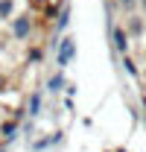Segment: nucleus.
<instances>
[{
    "mask_svg": "<svg viewBox=\"0 0 146 152\" xmlns=\"http://www.w3.org/2000/svg\"><path fill=\"white\" fill-rule=\"evenodd\" d=\"M35 26H38V20L29 12H20V15H15L9 20V38L18 41V44H29L32 35H35Z\"/></svg>",
    "mask_w": 146,
    "mask_h": 152,
    "instance_id": "f257e3e1",
    "label": "nucleus"
},
{
    "mask_svg": "<svg viewBox=\"0 0 146 152\" xmlns=\"http://www.w3.org/2000/svg\"><path fill=\"white\" fill-rule=\"evenodd\" d=\"M73 58H76V38L61 35L58 44H55V64H58V70H64L67 64H73Z\"/></svg>",
    "mask_w": 146,
    "mask_h": 152,
    "instance_id": "f03ea898",
    "label": "nucleus"
},
{
    "mask_svg": "<svg viewBox=\"0 0 146 152\" xmlns=\"http://www.w3.org/2000/svg\"><path fill=\"white\" fill-rule=\"evenodd\" d=\"M61 140H64V132L55 129V132H47V134H41V137H35V140H29V149L32 152H47V149H53V146H58Z\"/></svg>",
    "mask_w": 146,
    "mask_h": 152,
    "instance_id": "7ed1b4c3",
    "label": "nucleus"
},
{
    "mask_svg": "<svg viewBox=\"0 0 146 152\" xmlns=\"http://www.w3.org/2000/svg\"><path fill=\"white\" fill-rule=\"evenodd\" d=\"M123 29H126V35H128V38H140V35L146 32V18L140 15V12H131V15H126Z\"/></svg>",
    "mask_w": 146,
    "mask_h": 152,
    "instance_id": "20e7f679",
    "label": "nucleus"
},
{
    "mask_svg": "<svg viewBox=\"0 0 146 152\" xmlns=\"http://www.w3.org/2000/svg\"><path fill=\"white\" fill-rule=\"evenodd\" d=\"M111 44L120 56H128V35L123 29V23H111Z\"/></svg>",
    "mask_w": 146,
    "mask_h": 152,
    "instance_id": "39448f33",
    "label": "nucleus"
},
{
    "mask_svg": "<svg viewBox=\"0 0 146 152\" xmlns=\"http://www.w3.org/2000/svg\"><path fill=\"white\" fill-rule=\"evenodd\" d=\"M18 134H20V123H15L12 117H6L3 123H0V143H15L18 140Z\"/></svg>",
    "mask_w": 146,
    "mask_h": 152,
    "instance_id": "423d86ee",
    "label": "nucleus"
},
{
    "mask_svg": "<svg viewBox=\"0 0 146 152\" xmlns=\"http://www.w3.org/2000/svg\"><path fill=\"white\" fill-rule=\"evenodd\" d=\"M26 117H32V120H38L41 117V111H44V91H32V94L26 96Z\"/></svg>",
    "mask_w": 146,
    "mask_h": 152,
    "instance_id": "0eeeda50",
    "label": "nucleus"
},
{
    "mask_svg": "<svg viewBox=\"0 0 146 152\" xmlns=\"http://www.w3.org/2000/svg\"><path fill=\"white\" fill-rule=\"evenodd\" d=\"M64 88H67V76H64V70H55V73H50L47 85H44V94L58 96L61 91H64Z\"/></svg>",
    "mask_w": 146,
    "mask_h": 152,
    "instance_id": "6e6552de",
    "label": "nucleus"
},
{
    "mask_svg": "<svg viewBox=\"0 0 146 152\" xmlns=\"http://www.w3.org/2000/svg\"><path fill=\"white\" fill-rule=\"evenodd\" d=\"M67 26H70V6L64 3V6L58 9V15H55V35H64Z\"/></svg>",
    "mask_w": 146,
    "mask_h": 152,
    "instance_id": "1a4fd4ad",
    "label": "nucleus"
},
{
    "mask_svg": "<svg viewBox=\"0 0 146 152\" xmlns=\"http://www.w3.org/2000/svg\"><path fill=\"white\" fill-rule=\"evenodd\" d=\"M26 64H32V67H38L41 61H44V47L41 44H29L26 47V58H23Z\"/></svg>",
    "mask_w": 146,
    "mask_h": 152,
    "instance_id": "9d476101",
    "label": "nucleus"
},
{
    "mask_svg": "<svg viewBox=\"0 0 146 152\" xmlns=\"http://www.w3.org/2000/svg\"><path fill=\"white\" fill-rule=\"evenodd\" d=\"M15 9H18V0H0V20H9L15 18Z\"/></svg>",
    "mask_w": 146,
    "mask_h": 152,
    "instance_id": "9b49d317",
    "label": "nucleus"
},
{
    "mask_svg": "<svg viewBox=\"0 0 146 152\" xmlns=\"http://www.w3.org/2000/svg\"><path fill=\"white\" fill-rule=\"evenodd\" d=\"M117 6L126 12V15H131V12H137V0H117Z\"/></svg>",
    "mask_w": 146,
    "mask_h": 152,
    "instance_id": "f8f14e48",
    "label": "nucleus"
},
{
    "mask_svg": "<svg viewBox=\"0 0 146 152\" xmlns=\"http://www.w3.org/2000/svg\"><path fill=\"white\" fill-rule=\"evenodd\" d=\"M123 67H126L128 76H137V64H134V58H131V56H123Z\"/></svg>",
    "mask_w": 146,
    "mask_h": 152,
    "instance_id": "ddd939ff",
    "label": "nucleus"
},
{
    "mask_svg": "<svg viewBox=\"0 0 146 152\" xmlns=\"http://www.w3.org/2000/svg\"><path fill=\"white\" fill-rule=\"evenodd\" d=\"M12 120H15V123H23V120H26V108H23V105L12 108Z\"/></svg>",
    "mask_w": 146,
    "mask_h": 152,
    "instance_id": "4468645a",
    "label": "nucleus"
},
{
    "mask_svg": "<svg viewBox=\"0 0 146 152\" xmlns=\"http://www.w3.org/2000/svg\"><path fill=\"white\" fill-rule=\"evenodd\" d=\"M9 85H12V82H9V73H6V70H0V94H6V91H9Z\"/></svg>",
    "mask_w": 146,
    "mask_h": 152,
    "instance_id": "2eb2a0df",
    "label": "nucleus"
},
{
    "mask_svg": "<svg viewBox=\"0 0 146 152\" xmlns=\"http://www.w3.org/2000/svg\"><path fill=\"white\" fill-rule=\"evenodd\" d=\"M32 129H35V120H32V117H26V120L20 123V132H23V134H29Z\"/></svg>",
    "mask_w": 146,
    "mask_h": 152,
    "instance_id": "dca6fc26",
    "label": "nucleus"
},
{
    "mask_svg": "<svg viewBox=\"0 0 146 152\" xmlns=\"http://www.w3.org/2000/svg\"><path fill=\"white\" fill-rule=\"evenodd\" d=\"M137 12H140V15L146 18V0H137Z\"/></svg>",
    "mask_w": 146,
    "mask_h": 152,
    "instance_id": "f3484780",
    "label": "nucleus"
},
{
    "mask_svg": "<svg viewBox=\"0 0 146 152\" xmlns=\"http://www.w3.org/2000/svg\"><path fill=\"white\" fill-rule=\"evenodd\" d=\"M0 152H9V146H6V143H0Z\"/></svg>",
    "mask_w": 146,
    "mask_h": 152,
    "instance_id": "a211bd4d",
    "label": "nucleus"
},
{
    "mask_svg": "<svg viewBox=\"0 0 146 152\" xmlns=\"http://www.w3.org/2000/svg\"><path fill=\"white\" fill-rule=\"evenodd\" d=\"M140 102H143V108H146V94H143V96H140Z\"/></svg>",
    "mask_w": 146,
    "mask_h": 152,
    "instance_id": "6ab92c4d",
    "label": "nucleus"
},
{
    "mask_svg": "<svg viewBox=\"0 0 146 152\" xmlns=\"http://www.w3.org/2000/svg\"><path fill=\"white\" fill-rule=\"evenodd\" d=\"M114 152H126V149H123V146H117V149H114Z\"/></svg>",
    "mask_w": 146,
    "mask_h": 152,
    "instance_id": "aec40b11",
    "label": "nucleus"
},
{
    "mask_svg": "<svg viewBox=\"0 0 146 152\" xmlns=\"http://www.w3.org/2000/svg\"><path fill=\"white\" fill-rule=\"evenodd\" d=\"M58 3H61V0H58Z\"/></svg>",
    "mask_w": 146,
    "mask_h": 152,
    "instance_id": "412c9836",
    "label": "nucleus"
}]
</instances>
